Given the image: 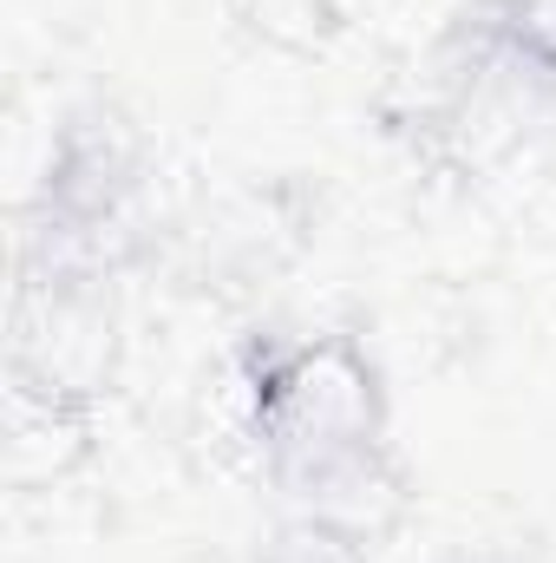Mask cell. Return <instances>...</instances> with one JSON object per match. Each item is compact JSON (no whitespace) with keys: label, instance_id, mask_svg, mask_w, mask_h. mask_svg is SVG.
<instances>
[{"label":"cell","instance_id":"cell-1","mask_svg":"<svg viewBox=\"0 0 556 563\" xmlns=\"http://www.w3.org/2000/svg\"><path fill=\"white\" fill-rule=\"evenodd\" d=\"M243 432L276 505H314L387 538L407 478L393 387L360 334H263L243 354Z\"/></svg>","mask_w":556,"mask_h":563},{"label":"cell","instance_id":"cell-2","mask_svg":"<svg viewBox=\"0 0 556 563\" xmlns=\"http://www.w3.org/2000/svg\"><path fill=\"white\" fill-rule=\"evenodd\" d=\"M151 139L119 99H79L59 112L40 177L20 203L13 263L125 276L151 243Z\"/></svg>","mask_w":556,"mask_h":563},{"label":"cell","instance_id":"cell-3","mask_svg":"<svg viewBox=\"0 0 556 563\" xmlns=\"http://www.w3.org/2000/svg\"><path fill=\"white\" fill-rule=\"evenodd\" d=\"M125 374V301L105 269L13 263L7 400L92 420Z\"/></svg>","mask_w":556,"mask_h":563},{"label":"cell","instance_id":"cell-4","mask_svg":"<svg viewBox=\"0 0 556 563\" xmlns=\"http://www.w3.org/2000/svg\"><path fill=\"white\" fill-rule=\"evenodd\" d=\"M452 33H465L531 106H556V0H471Z\"/></svg>","mask_w":556,"mask_h":563},{"label":"cell","instance_id":"cell-5","mask_svg":"<svg viewBox=\"0 0 556 563\" xmlns=\"http://www.w3.org/2000/svg\"><path fill=\"white\" fill-rule=\"evenodd\" d=\"M374 551H380V531L354 518H334L314 505H276L249 563H374Z\"/></svg>","mask_w":556,"mask_h":563},{"label":"cell","instance_id":"cell-6","mask_svg":"<svg viewBox=\"0 0 556 563\" xmlns=\"http://www.w3.org/2000/svg\"><path fill=\"white\" fill-rule=\"evenodd\" d=\"M223 7L249 40L276 53H321L347 26V0H223Z\"/></svg>","mask_w":556,"mask_h":563},{"label":"cell","instance_id":"cell-7","mask_svg":"<svg viewBox=\"0 0 556 563\" xmlns=\"http://www.w3.org/2000/svg\"><path fill=\"white\" fill-rule=\"evenodd\" d=\"M445 563H556L544 538L524 531H491V538H465L458 551H445Z\"/></svg>","mask_w":556,"mask_h":563}]
</instances>
